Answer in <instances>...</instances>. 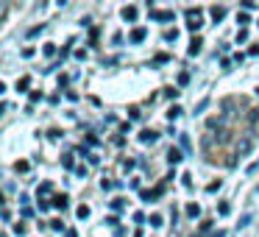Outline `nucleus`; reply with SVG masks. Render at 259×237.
I'll return each instance as SVG.
<instances>
[{
    "label": "nucleus",
    "mask_w": 259,
    "mask_h": 237,
    "mask_svg": "<svg viewBox=\"0 0 259 237\" xmlns=\"http://www.w3.org/2000/svg\"><path fill=\"white\" fill-rule=\"evenodd\" d=\"M201 9H190V12H187V28L190 31H198L201 28Z\"/></svg>",
    "instance_id": "obj_1"
},
{
    "label": "nucleus",
    "mask_w": 259,
    "mask_h": 237,
    "mask_svg": "<svg viewBox=\"0 0 259 237\" xmlns=\"http://www.w3.org/2000/svg\"><path fill=\"white\" fill-rule=\"evenodd\" d=\"M140 195H142V201H156L162 195V187H156V190H142Z\"/></svg>",
    "instance_id": "obj_2"
},
{
    "label": "nucleus",
    "mask_w": 259,
    "mask_h": 237,
    "mask_svg": "<svg viewBox=\"0 0 259 237\" xmlns=\"http://www.w3.org/2000/svg\"><path fill=\"white\" fill-rule=\"evenodd\" d=\"M145 36H148V31H145V28H134V31L128 34V40H131V42H142Z\"/></svg>",
    "instance_id": "obj_3"
},
{
    "label": "nucleus",
    "mask_w": 259,
    "mask_h": 237,
    "mask_svg": "<svg viewBox=\"0 0 259 237\" xmlns=\"http://www.w3.org/2000/svg\"><path fill=\"white\" fill-rule=\"evenodd\" d=\"M151 17L159 20V23H170V20H173V12H153Z\"/></svg>",
    "instance_id": "obj_4"
},
{
    "label": "nucleus",
    "mask_w": 259,
    "mask_h": 237,
    "mask_svg": "<svg viewBox=\"0 0 259 237\" xmlns=\"http://www.w3.org/2000/svg\"><path fill=\"white\" fill-rule=\"evenodd\" d=\"M137 14H140V12H137V6H125L123 9V20H128V23H131V20H137Z\"/></svg>",
    "instance_id": "obj_5"
},
{
    "label": "nucleus",
    "mask_w": 259,
    "mask_h": 237,
    "mask_svg": "<svg viewBox=\"0 0 259 237\" xmlns=\"http://www.w3.org/2000/svg\"><path fill=\"white\" fill-rule=\"evenodd\" d=\"M181 151H184L187 156L192 153V142H190V137H187V134H181Z\"/></svg>",
    "instance_id": "obj_6"
},
{
    "label": "nucleus",
    "mask_w": 259,
    "mask_h": 237,
    "mask_svg": "<svg viewBox=\"0 0 259 237\" xmlns=\"http://www.w3.org/2000/svg\"><path fill=\"white\" fill-rule=\"evenodd\" d=\"M67 201H70L67 195H56V198H53V207H56V209H67Z\"/></svg>",
    "instance_id": "obj_7"
},
{
    "label": "nucleus",
    "mask_w": 259,
    "mask_h": 237,
    "mask_svg": "<svg viewBox=\"0 0 259 237\" xmlns=\"http://www.w3.org/2000/svg\"><path fill=\"white\" fill-rule=\"evenodd\" d=\"M156 137H159L156 131H142V134H140V140H142V142H156Z\"/></svg>",
    "instance_id": "obj_8"
},
{
    "label": "nucleus",
    "mask_w": 259,
    "mask_h": 237,
    "mask_svg": "<svg viewBox=\"0 0 259 237\" xmlns=\"http://www.w3.org/2000/svg\"><path fill=\"white\" fill-rule=\"evenodd\" d=\"M167 159H170V162H181L184 156H181V151H179V148H170V151H167Z\"/></svg>",
    "instance_id": "obj_9"
},
{
    "label": "nucleus",
    "mask_w": 259,
    "mask_h": 237,
    "mask_svg": "<svg viewBox=\"0 0 259 237\" xmlns=\"http://www.w3.org/2000/svg\"><path fill=\"white\" fill-rule=\"evenodd\" d=\"M201 45H203L201 40H192L190 42V56H198V53H201Z\"/></svg>",
    "instance_id": "obj_10"
},
{
    "label": "nucleus",
    "mask_w": 259,
    "mask_h": 237,
    "mask_svg": "<svg viewBox=\"0 0 259 237\" xmlns=\"http://www.w3.org/2000/svg\"><path fill=\"white\" fill-rule=\"evenodd\" d=\"M223 14H226L223 6H214V9H212V20H214V23H218V20H223Z\"/></svg>",
    "instance_id": "obj_11"
},
{
    "label": "nucleus",
    "mask_w": 259,
    "mask_h": 237,
    "mask_svg": "<svg viewBox=\"0 0 259 237\" xmlns=\"http://www.w3.org/2000/svg\"><path fill=\"white\" fill-rule=\"evenodd\" d=\"M75 215H78L81 220H84V218H90V207H87V204H81V207L75 209Z\"/></svg>",
    "instance_id": "obj_12"
},
{
    "label": "nucleus",
    "mask_w": 259,
    "mask_h": 237,
    "mask_svg": "<svg viewBox=\"0 0 259 237\" xmlns=\"http://www.w3.org/2000/svg\"><path fill=\"white\" fill-rule=\"evenodd\" d=\"M187 215H190V218H198V215H201V207H198V204H190V207H187Z\"/></svg>",
    "instance_id": "obj_13"
},
{
    "label": "nucleus",
    "mask_w": 259,
    "mask_h": 237,
    "mask_svg": "<svg viewBox=\"0 0 259 237\" xmlns=\"http://www.w3.org/2000/svg\"><path fill=\"white\" fill-rule=\"evenodd\" d=\"M28 84H31V78H28V75H23V78L17 81V90H20V92H25V90H28Z\"/></svg>",
    "instance_id": "obj_14"
},
{
    "label": "nucleus",
    "mask_w": 259,
    "mask_h": 237,
    "mask_svg": "<svg viewBox=\"0 0 259 237\" xmlns=\"http://www.w3.org/2000/svg\"><path fill=\"white\" fill-rule=\"evenodd\" d=\"M148 223H151V226H162V215H151V218H148Z\"/></svg>",
    "instance_id": "obj_15"
},
{
    "label": "nucleus",
    "mask_w": 259,
    "mask_h": 237,
    "mask_svg": "<svg viewBox=\"0 0 259 237\" xmlns=\"http://www.w3.org/2000/svg\"><path fill=\"white\" fill-rule=\"evenodd\" d=\"M248 223H251V215H242V218H240V223H237V226H240V229H245Z\"/></svg>",
    "instance_id": "obj_16"
},
{
    "label": "nucleus",
    "mask_w": 259,
    "mask_h": 237,
    "mask_svg": "<svg viewBox=\"0 0 259 237\" xmlns=\"http://www.w3.org/2000/svg\"><path fill=\"white\" fill-rule=\"evenodd\" d=\"M176 36H179V31H176V28H170V31H167V34H164V40H167V42H173V40H176Z\"/></svg>",
    "instance_id": "obj_17"
},
{
    "label": "nucleus",
    "mask_w": 259,
    "mask_h": 237,
    "mask_svg": "<svg viewBox=\"0 0 259 237\" xmlns=\"http://www.w3.org/2000/svg\"><path fill=\"white\" fill-rule=\"evenodd\" d=\"M123 207H125V204H123V198H114V201H112V209H117V212H120Z\"/></svg>",
    "instance_id": "obj_18"
},
{
    "label": "nucleus",
    "mask_w": 259,
    "mask_h": 237,
    "mask_svg": "<svg viewBox=\"0 0 259 237\" xmlns=\"http://www.w3.org/2000/svg\"><path fill=\"white\" fill-rule=\"evenodd\" d=\"M51 229H53V231H62L64 223H62V220H51Z\"/></svg>",
    "instance_id": "obj_19"
},
{
    "label": "nucleus",
    "mask_w": 259,
    "mask_h": 237,
    "mask_svg": "<svg viewBox=\"0 0 259 237\" xmlns=\"http://www.w3.org/2000/svg\"><path fill=\"white\" fill-rule=\"evenodd\" d=\"M14 234L23 237V234H25V226H23V223H14Z\"/></svg>",
    "instance_id": "obj_20"
},
{
    "label": "nucleus",
    "mask_w": 259,
    "mask_h": 237,
    "mask_svg": "<svg viewBox=\"0 0 259 237\" xmlns=\"http://www.w3.org/2000/svg\"><path fill=\"white\" fill-rule=\"evenodd\" d=\"M179 114H181V109H179V106H173V109H170V112H167V117L173 120V117H179Z\"/></svg>",
    "instance_id": "obj_21"
},
{
    "label": "nucleus",
    "mask_w": 259,
    "mask_h": 237,
    "mask_svg": "<svg viewBox=\"0 0 259 237\" xmlns=\"http://www.w3.org/2000/svg\"><path fill=\"white\" fill-rule=\"evenodd\" d=\"M218 212H220V215H226V212H229V204L220 201V204H218Z\"/></svg>",
    "instance_id": "obj_22"
},
{
    "label": "nucleus",
    "mask_w": 259,
    "mask_h": 237,
    "mask_svg": "<svg viewBox=\"0 0 259 237\" xmlns=\"http://www.w3.org/2000/svg\"><path fill=\"white\" fill-rule=\"evenodd\" d=\"M164 98H170V101H173V98H179V90H167V92H164Z\"/></svg>",
    "instance_id": "obj_23"
},
{
    "label": "nucleus",
    "mask_w": 259,
    "mask_h": 237,
    "mask_svg": "<svg viewBox=\"0 0 259 237\" xmlns=\"http://www.w3.org/2000/svg\"><path fill=\"white\" fill-rule=\"evenodd\" d=\"M56 53V45H45V56H53Z\"/></svg>",
    "instance_id": "obj_24"
},
{
    "label": "nucleus",
    "mask_w": 259,
    "mask_h": 237,
    "mask_svg": "<svg viewBox=\"0 0 259 237\" xmlns=\"http://www.w3.org/2000/svg\"><path fill=\"white\" fill-rule=\"evenodd\" d=\"M190 179H192L190 173H184V176H181V181H184V187H192V181H190Z\"/></svg>",
    "instance_id": "obj_25"
},
{
    "label": "nucleus",
    "mask_w": 259,
    "mask_h": 237,
    "mask_svg": "<svg viewBox=\"0 0 259 237\" xmlns=\"http://www.w3.org/2000/svg\"><path fill=\"white\" fill-rule=\"evenodd\" d=\"M6 12H9V6H6V3H0V20L6 17Z\"/></svg>",
    "instance_id": "obj_26"
},
{
    "label": "nucleus",
    "mask_w": 259,
    "mask_h": 237,
    "mask_svg": "<svg viewBox=\"0 0 259 237\" xmlns=\"http://www.w3.org/2000/svg\"><path fill=\"white\" fill-rule=\"evenodd\" d=\"M64 237H78V234H75V229H67V231H64Z\"/></svg>",
    "instance_id": "obj_27"
},
{
    "label": "nucleus",
    "mask_w": 259,
    "mask_h": 237,
    "mask_svg": "<svg viewBox=\"0 0 259 237\" xmlns=\"http://www.w3.org/2000/svg\"><path fill=\"white\" fill-rule=\"evenodd\" d=\"M3 114H6V103H0V117H3Z\"/></svg>",
    "instance_id": "obj_28"
},
{
    "label": "nucleus",
    "mask_w": 259,
    "mask_h": 237,
    "mask_svg": "<svg viewBox=\"0 0 259 237\" xmlns=\"http://www.w3.org/2000/svg\"><path fill=\"white\" fill-rule=\"evenodd\" d=\"M3 92H6V84H3V81H0V95H3Z\"/></svg>",
    "instance_id": "obj_29"
}]
</instances>
